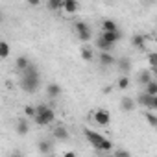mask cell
<instances>
[{"label": "cell", "instance_id": "2e32d148", "mask_svg": "<svg viewBox=\"0 0 157 157\" xmlns=\"http://www.w3.org/2000/svg\"><path fill=\"white\" fill-rule=\"evenodd\" d=\"M74 32L80 35V33L91 32V28H89V24H87V22H83V21H76V22H74Z\"/></svg>", "mask_w": 157, "mask_h": 157}, {"label": "cell", "instance_id": "7402d4cb", "mask_svg": "<svg viewBox=\"0 0 157 157\" xmlns=\"http://www.w3.org/2000/svg\"><path fill=\"white\" fill-rule=\"evenodd\" d=\"M144 93H146L148 96H157V82L153 80L150 85H146V87H144Z\"/></svg>", "mask_w": 157, "mask_h": 157}, {"label": "cell", "instance_id": "484cf974", "mask_svg": "<svg viewBox=\"0 0 157 157\" xmlns=\"http://www.w3.org/2000/svg\"><path fill=\"white\" fill-rule=\"evenodd\" d=\"M148 63L153 70H157V52H148Z\"/></svg>", "mask_w": 157, "mask_h": 157}, {"label": "cell", "instance_id": "3957f363", "mask_svg": "<svg viewBox=\"0 0 157 157\" xmlns=\"http://www.w3.org/2000/svg\"><path fill=\"white\" fill-rule=\"evenodd\" d=\"M33 120H35V124H37V126H48V124H52V122L56 120V111H54L52 107H48L44 113L37 115Z\"/></svg>", "mask_w": 157, "mask_h": 157}, {"label": "cell", "instance_id": "cb8c5ba5", "mask_svg": "<svg viewBox=\"0 0 157 157\" xmlns=\"http://www.w3.org/2000/svg\"><path fill=\"white\" fill-rule=\"evenodd\" d=\"M8 56H10V44L6 41H2V43H0V57L6 59Z\"/></svg>", "mask_w": 157, "mask_h": 157}, {"label": "cell", "instance_id": "603a6c76", "mask_svg": "<svg viewBox=\"0 0 157 157\" xmlns=\"http://www.w3.org/2000/svg\"><path fill=\"white\" fill-rule=\"evenodd\" d=\"M93 57H94L93 50H91L89 46H83V48H82V59H85V61H93Z\"/></svg>", "mask_w": 157, "mask_h": 157}, {"label": "cell", "instance_id": "836d02e7", "mask_svg": "<svg viewBox=\"0 0 157 157\" xmlns=\"http://www.w3.org/2000/svg\"><path fill=\"white\" fill-rule=\"evenodd\" d=\"M155 82H157V70H155Z\"/></svg>", "mask_w": 157, "mask_h": 157}, {"label": "cell", "instance_id": "d6986e66", "mask_svg": "<svg viewBox=\"0 0 157 157\" xmlns=\"http://www.w3.org/2000/svg\"><path fill=\"white\" fill-rule=\"evenodd\" d=\"M131 44L140 50V48H144V44H146V37H144V35H133V37H131Z\"/></svg>", "mask_w": 157, "mask_h": 157}, {"label": "cell", "instance_id": "277c9868", "mask_svg": "<svg viewBox=\"0 0 157 157\" xmlns=\"http://www.w3.org/2000/svg\"><path fill=\"white\" fill-rule=\"evenodd\" d=\"M93 118H94V122L100 124V126H107V124L111 122V115H109V111H105V109L94 111V113H93Z\"/></svg>", "mask_w": 157, "mask_h": 157}, {"label": "cell", "instance_id": "7c38bea8", "mask_svg": "<svg viewBox=\"0 0 157 157\" xmlns=\"http://www.w3.org/2000/svg\"><path fill=\"white\" fill-rule=\"evenodd\" d=\"M70 135H68V129L65 128V126H57L56 129H54V139H57V140H67Z\"/></svg>", "mask_w": 157, "mask_h": 157}, {"label": "cell", "instance_id": "7a4b0ae2", "mask_svg": "<svg viewBox=\"0 0 157 157\" xmlns=\"http://www.w3.org/2000/svg\"><path fill=\"white\" fill-rule=\"evenodd\" d=\"M83 135H85V139H87L98 151H111V150H113V142H111L109 139H105L104 135H100L98 131L83 129Z\"/></svg>", "mask_w": 157, "mask_h": 157}, {"label": "cell", "instance_id": "8fae6325", "mask_svg": "<svg viewBox=\"0 0 157 157\" xmlns=\"http://www.w3.org/2000/svg\"><path fill=\"white\" fill-rule=\"evenodd\" d=\"M135 104H137V100H133L131 96H124V98L120 100V107H122L124 111H133V109H135Z\"/></svg>", "mask_w": 157, "mask_h": 157}, {"label": "cell", "instance_id": "e0dca14e", "mask_svg": "<svg viewBox=\"0 0 157 157\" xmlns=\"http://www.w3.org/2000/svg\"><path fill=\"white\" fill-rule=\"evenodd\" d=\"M137 104H139V105H142V107H148V109H150V104H151V96H148L146 93H140V94L137 96Z\"/></svg>", "mask_w": 157, "mask_h": 157}, {"label": "cell", "instance_id": "4dcf8cb0", "mask_svg": "<svg viewBox=\"0 0 157 157\" xmlns=\"http://www.w3.org/2000/svg\"><path fill=\"white\" fill-rule=\"evenodd\" d=\"M11 157H24V155H22V153H21V151H19V150H15V151H13V153H11Z\"/></svg>", "mask_w": 157, "mask_h": 157}, {"label": "cell", "instance_id": "f1b7e54d", "mask_svg": "<svg viewBox=\"0 0 157 157\" xmlns=\"http://www.w3.org/2000/svg\"><path fill=\"white\" fill-rule=\"evenodd\" d=\"M115 157H131V153H129L128 150H122V148H118V150L115 151Z\"/></svg>", "mask_w": 157, "mask_h": 157}, {"label": "cell", "instance_id": "ac0fdd59", "mask_svg": "<svg viewBox=\"0 0 157 157\" xmlns=\"http://www.w3.org/2000/svg\"><path fill=\"white\" fill-rule=\"evenodd\" d=\"M63 2H65V0H48L46 8L50 11H59V10H63Z\"/></svg>", "mask_w": 157, "mask_h": 157}, {"label": "cell", "instance_id": "ffe728a7", "mask_svg": "<svg viewBox=\"0 0 157 157\" xmlns=\"http://www.w3.org/2000/svg\"><path fill=\"white\" fill-rule=\"evenodd\" d=\"M96 46L100 48V52H111L115 44H109L107 41H104L102 37H98V41H96Z\"/></svg>", "mask_w": 157, "mask_h": 157}, {"label": "cell", "instance_id": "4316f807", "mask_svg": "<svg viewBox=\"0 0 157 157\" xmlns=\"http://www.w3.org/2000/svg\"><path fill=\"white\" fill-rule=\"evenodd\" d=\"M24 115L30 117V118H35V117H37V109H35L33 105H26V107H24Z\"/></svg>", "mask_w": 157, "mask_h": 157}, {"label": "cell", "instance_id": "d4e9b609", "mask_svg": "<svg viewBox=\"0 0 157 157\" xmlns=\"http://www.w3.org/2000/svg\"><path fill=\"white\" fill-rule=\"evenodd\" d=\"M144 118L148 120V124H150V126H153V128H157V115H155V113H151V111H148V113L144 115Z\"/></svg>", "mask_w": 157, "mask_h": 157}, {"label": "cell", "instance_id": "52a82bcc", "mask_svg": "<svg viewBox=\"0 0 157 157\" xmlns=\"http://www.w3.org/2000/svg\"><path fill=\"white\" fill-rule=\"evenodd\" d=\"M102 32H105V33H115V32H118V26H117L115 21L105 19V21L102 22Z\"/></svg>", "mask_w": 157, "mask_h": 157}, {"label": "cell", "instance_id": "ba28073f", "mask_svg": "<svg viewBox=\"0 0 157 157\" xmlns=\"http://www.w3.org/2000/svg\"><path fill=\"white\" fill-rule=\"evenodd\" d=\"M104 41H107L109 44H115V43H118L120 39H122V33L120 32H115V33H105V32H102V35H100Z\"/></svg>", "mask_w": 157, "mask_h": 157}, {"label": "cell", "instance_id": "44dd1931", "mask_svg": "<svg viewBox=\"0 0 157 157\" xmlns=\"http://www.w3.org/2000/svg\"><path fill=\"white\" fill-rule=\"evenodd\" d=\"M37 148H39L41 153H48V151L52 150V142H50V140H39Z\"/></svg>", "mask_w": 157, "mask_h": 157}, {"label": "cell", "instance_id": "4fadbf2b", "mask_svg": "<svg viewBox=\"0 0 157 157\" xmlns=\"http://www.w3.org/2000/svg\"><path fill=\"white\" fill-rule=\"evenodd\" d=\"M28 131H30L28 120H26V118H19V120H17V133H19V135H26Z\"/></svg>", "mask_w": 157, "mask_h": 157}, {"label": "cell", "instance_id": "30bf717a", "mask_svg": "<svg viewBox=\"0 0 157 157\" xmlns=\"http://www.w3.org/2000/svg\"><path fill=\"white\" fill-rule=\"evenodd\" d=\"M30 65H32V63H30V59H28L26 56H19V57L15 59V67H17L21 72L28 70V68H30Z\"/></svg>", "mask_w": 157, "mask_h": 157}, {"label": "cell", "instance_id": "9c48e42d", "mask_svg": "<svg viewBox=\"0 0 157 157\" xmlns=\"http://www.w3.org/2000/svg\"><path fill=\"white\" fill-rule=\"evenodd\" d=\"M98 59H100V65L102 67H109V65H115L117 63V59L111 56V52H102Z\"/></svg>", "mask_w": 157, "mask_h": 157}, {"label": "cell", "instance_id": "83f0119b", "mask_svg": "<svg viewBox=\"0 0 157 157\" xmlns=\"http://www.w3.org/2000/svg\"><path fill=\"white\" fill-rule=\"evenodd\" d=\"M129 83H131V82H129V78H128V76H122L120 80H118V89H122V91H124V89H128V87H129Z\"/></svg>", "mask_w": 157, "mask_h": 157}, {"label": "cell", "instance_id": "f546056e", "mask_svg": "<svg viewBox=\"0 0 157 157\" xmlns=\"http://www.w3.org/2000/svg\"><path fill=\"white\" fill-rule=\"evenodd\" d=\"M150 109H157V96H151V104H150Z\"/></svg>", "mask_w": 157, "mask_h": 157}, {"label": "cell", "instance_id": "1f68e13d", "mask_svg": "<svg viewBox=\"0 0 157 157\" xmlns=\"http://www.w3.org/2000/svg\"><path fill=\"white\" fill-rule=\"evenodd\" d=\"M111 91H113V87H109V85H107V87H104V93H105V94H109Z\"/></svg>", "mask_w": 157, "mask_h": 157}, {"label": "cell", "instance_id": "8992f818", "mask_svg": "<svg viewBox=\"0 0 157 157\" xmlns=\"http://www.w3.org/2000/svg\"><path fill=\"white\" fill-rule=\"evenodd\" d=\"M117 67H118V70L126 76V74H129V70H131V61H129L128 57H120V59L117 61Z\"/></svg>", "mask_w": 157, "mask_h": 157}, {"label": "cell", "instance_id": "5bb4252c", "mask_svg": "<svg viewBox=\"0 0 157 157\" xmlns=\"http://www.w3.org/2000/svg\"><path fill=\"white\" fill-rule=\"evenodd\" d=\"M153 80H151V74L148 72V70H142V72H139V83L142 85V87H146V85H150Z\"/></svg>", "mask_w": 157, "mask_h": 157}, {"label": "cell", "instance_id": "9a60e30c", "mask_svg": "<svg viewBox=\"0 0 157 157\" xmlns=\"http://www.w3.org/2000/svg\"><path fill=\"white\" fill-rule=\"evenodd\" d=\"M46 93H48L50 98H57V96L61 94V87H59L57 83H48V85H46Z\"/></svg>", "mask_w": 157, "mask_h": 157}, {"label": "cell", "instance_id": "5b68a950", "mask_svg": "<svg viewBox=\"0 0 157 157\" xmlns=\"http://www.w3.org/2000/svg\"><path fill=\"white\" fill-rule=\"evenodd\" d=\"M78 10H80V4H78L76 0H65V2H63V11L67 15H74Z\"/></svg>", "mask_w": 157, "mask_h": 157}, {"label": "cell", "instance_id": "d6a6232c", "mask_svg": "<svg viewBox=\"0 0 157 157\" xmlns=\"http://www.w3.org/2000/svg\"><path fill=\"white\" fill-rule=\"evenodd\" d=\"M63 157H76V153H74V151H67Z\"/></svg>", "mask_w": 157, "mask_h": 157}, {"label": "cell", "instance_id": "6da1fadb", "mask_svg": "<svg viewBox=\"0 0 157 157\" xmlns=\"http://www.w3.org/2000/svg\"><path fill=\"white\" fill-rule=\"evenodd\" d=\"M41 85V76H39V70L35 68V65H30L28 70L22 72L21 76V87L26 91V93H35Z\"/></svg>", "mask_w": 157, "mask_h": 157}]
</instances>
